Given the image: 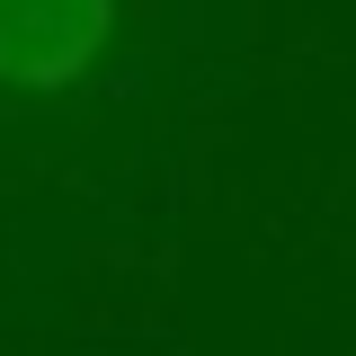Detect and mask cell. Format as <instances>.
<instances>
[{
	"mask_svg": "<svg viewBox=\"0 0 356 356\" xmlns=\"http://www.w3.org/2000/svg\"><path fill=\"white\" fill-rule=\"evenodd\" d=\"M116 44V0H0V89L63 98Z\"/></svg>",
	"mask_w": 356,
	"mask_h": 356,
	"instance_id": "6da1fadb",
	"label": "cell"
}]
</instances>
